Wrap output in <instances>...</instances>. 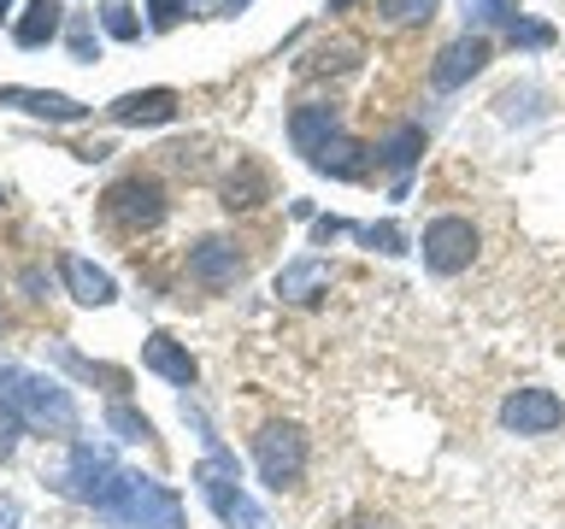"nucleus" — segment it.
<instances>
[{"label": "nucleus", "mask_w": 565, "mask_h": 529, "mask_svg": "<svg viewBox=\"0 0 565 529\" xmlns=\"http://www.w3.org/2000/svg\"><path fill=\"white\" fill-rule=\"evenodd\" d=\"M289 141H295V153H307V165L312 171H324V176H360L365 171V148L342 130V118H335V106H295L289 112Z\"/></svg>", "instance_id": "2"}, {"label": "nucleus", "mask_w": 565, "mask_h": 529, "mask_svg": "<svg viewBox=\"0 0 565 529\" xmlns=\"http://www.w3.org/2000/svg\"><path fill=\"white\" fill-rule=\"evenodd\" d=\"M483 65H489V35H459V42H448V47L436 53L430 88H459L466 77H477Z\"/></svg>", "instance_id": "11"}, {"label": "nucleus", "mask_w": 565, "mask_h": 529, "mask_svg": "<svg viewBox=\"0 0 565 529\" xmlns=\"http://www.w3.org/2000/svg\"><path fill=\"white\" fill-rule=\"evenodd\" d=\"M113 123H171L177 118V88H136V95H118L106 106Z\"/></svg>", "instance_id": "14"}, {"label": "nucleus", "mask_w": 565, "mask_h": 529, "mask_svg": "<svg viewBox=\"0 0 565 529\" xmlns=\"http://www.w3.org/2000/svg\"><path fill=\"white\" fill-rule=\"evenodd\" d=\"M418 253H424V271L459 277L477 259V224L471 218H430L418 236Z\"/></svg>", "instance_id": "7"}, {"label": "nucleus", "mask_w": 565, "mask_h": 529, "mask_svg": "<svg viewBox=\"0 0 565 529\" xmlns=\"http://www.w3.org/2000/svg\"><path fill=\"white\" fill-rule=\"evenodd\" d=\"M60 277H65L71 300H83V306H113V300H118V282L106 277L100 264H88L83 253H65L60 259Z\"/></svg>", "instance_id": "15"}, {"label": "nucleus", "mask_w": 565, "mask_h": 529, "mask_svg": "<svg viewBox=\"0 0 565 529\" xmlns=\"http://www.w3.org/2000/svg\"><path fill=\"white\" fill-rule=\"evenodd\" d=\"M53 353H60V359H65L71 370H77V377H95V382H106V388H130V377H124V370H113V365H95V359H77V353H71L65 342L53 347Z\"/></svg>", "instance_id": "20"}, {"label": "nucleus", "mask_w": 565, "mask_h": 529, "mask_svg": "<svg viewBox=\"0 0 565 529\" xmlns=\"http://www.w3.org/2000/svg\"><path fill=\"white\" fill-rule=\"evenodd\" d=\"M7 12H12V0H0V18H7Z\"/></svg>", "instance_id": "32"}, {"label": "nucleus", "mask_w": 565, "mask_h": 529, "mask_svg": "<svg viewBox=\"0 0 565 529\" xmlns=\"http://www.w3.org/2000/svg\"><path fill=\"white\" fill-rule=\"evenodd\" d=\"M348 7H360V0H330V12H348Z\"/></svg>", "instance_id": "31"}, {"label": "nucleus", "mask_w": 565, "mask_h": 529, "mask_svg": "<svg viewBox=\"0 0 565 529\" xmlns=\"http://www.w3.org/2000/svg\"><path fill=\"white\" fill-rule=\"evenodd\" d=\"M254 194H265V171L242 165V183H236V176H230V183H224V206H230V212H236V206H259Z\"/></svg>", "instance_id": "21"}, {"label": "nucleus", "mask_w": 565, "mask_h": 529, "mask_svg": "<svg viewBox=\"0 0 565 529\" xmlns=\"http://www.w3.org/2000/svg\"><path fill=\"white\" fill-rule=\"evenodd\" d=\"M0 406L18 412L30 430H53V435H71L77 430V400H71L65 382L42 377V370H24V365H0Z\"/></svg>", "instance_id": "3"}, {"label": "nucleus", "mask_w": 565, "mask_h": 529, "mask_svg": "<svg viewBox=\"0 0 565 529\" xmlns=\"http://www.w3.org/2000/svg\"><path fill=\"white\" fill-rule=\"evenodd\" d=\"M307 453L312 447H307V430H300V423H265V430L254 435V465L277 494L307 476Z\"/></svg>", "instance_id": "6"}, {"label": "nucleus", "mask_w": 565, "mask_h": 529, "mask_svg": "<svg viewBox=\"0 0 565 529\" xmlns=\"http://www.w3.org/2000/svg\"><path fill=\"white\" fill-rule=\"evenodd\" d=\"M377 12L388 18V24H413V18H430L436 12V0H383Z\"/></svg>", "instance_id": "24"}, {"label": "nucleus", "mask_w": 565, "mask_h": 529, "mask_svg": "<svg viewBox=\"0 0 565 529\" xmlns=\"http://www.w3.org/2000/svg\"><path fill=\"white\" fill-rule=\"evenodd\" d=\"M247 277V253L230 236H201L189 247V282H201L206 294H230Z\"/></svg>", "instance_id": "8"}, {"label": "nucleus", "mask_w": 565, "mask_h": 529, "mask_svg": "<svg viewBox=\"0 0 565 529\" xmlns=\"http://www.w3.org/2000/svg\"><path fill=\"white\" fill-rule=\"evenodd\" d=\"M60 24H65V7H60V0H30L24 18L12 24V42H18V47H47L53 35H60Z\"/></svg>", "instance_id": "16"}, {"label": "nucleus", "mask_w": 565, "mask_h": 529, "mask_svg": "<svg viewBox=\"0 0 565 529\" xmlns=\"http://www.w3.org/2000/svg\"><path fill=\"white\" fill-rule=\"evenodd\" d=\"M71 53H77L83 65H95V30H88L83 18H77V24H71Z\"/></svg>", "instance_id": "28"}, {"label": "nucleus", "mask_w": 565, "mask_h": 529, "mask_svg": "<svg viewBox=\"0 0 565 529\" xmlns=\"http://www.w3.org/2000/svg\"><path fill=\"white\" fill-rule=\"evenodd\" d=\"M183 12H189L183 0H148V18H153V30H171Z\"/></svg>", "instance_id": "27"}, {"label": "nucleus", "mask_w": 565, "mask_h": 529, "mask_svg": "<svg viewBox=\"0 0 565 529\" xmlns=\"http://www.w3.org/2000/svg\"><path fill=\"white\" fill-rule=\"evenodd\" d=\"M12 523H18V506H12V500H0V529H12Z\"/></svg>", "instance_id": "30"}, {"label": "nucleus", "mask_w": 565, "mask_h": 529, "mask_svg": "<svg viewBox=\"0 0 565 529\" xmlns=\"http://www.w3.org/2000/svg\"><path fill=\"white\" fill-rule=\"evenodd\" d=\"M507 35H512L519 47H547V42H554V30H547V24H524V18H519V24H512Z\"/></svg>", "instance_id": "26"}, {"label": "nucleus", "mask_w": 565, "mask_h": 529, "mask_svg": "<svg viewBox=\"0 0 565 529\" xmlns=\"http://www.w3.org/2000/svg\"><path fill=\"white\" fill-rule=\"evenodd\" d=\"M100 30H106V35H118V42H136V35H141L136 12L124 7V0H113V7H100Z\"/></svg>", "instance_id": "23"}, {"label": "nucleus", "mask_w": 565, "mask_h": 529, "mask_svg": "<svg viewBox=\"0 0 565 529\" xmlns=\"http://www.w3.org/2000/svg\"><path fill=\"white\" fill-rule=\"evenodd\" d=\"M0 106H18V112H30V118H53V123H77V118L88 112L83 100L60 95V88H0Z\"/></svg>", "instance_id": "13"}, {"label": "nucleus", "mask_w": 565, "mask_h": 529, "mask_svg": "<svg viewBox=\"0 0 565 529\" xmlns=\"http://www.w3.org/2000/svg\"><path fill=\"white\" fill-rule=\"evenodd\" d=\"M166 212H171V201H166V183L159 176H118L113 188L100 194V218L113 224V229H124V236H141V229H159L166 224Z\"/></svg>", "instance_id": "5"}, {"label": "nucleus", "mask_w": 565, "mask_h": 529, "mask_svg": "<svg viewBox=\"0 0 565 529\" xmlns=\"http://www.w3.org/2000/svg\"><path fill=\"white\" fill-rule=\"evenodd\" d=\"M194 488H201V500L218 511V523L230 529H271V518L254 506V494L242 488V476H236V458H230L218 441L206 447V458L194 465Z\"/></svg>", "instance_id": "4"}, {"label": "nucleus", "mask_w": 565, "mask_h": 529, "mask_svg": "<svg viewBox=\"0 0 565 529\" xmlns=\"http://www.w3.org/2000/svg\"><path fill=\"white\" fill-rule=\"evenodd\" d=\"M365 236V247H377V253H406V236L395 224H371V229H360Z\"/></svg>", "instance_id": "25"}, {"label": "nucleus", "mask_w": 565, "mask_h": 529, "mask_svg": "<svg viewBox=\"0 0 565 529\" xmlns=\"http://www.w3.org/2000/svg\"><path fill=\"white\" fill-rule=\"evenodd\" d=\"M141 365L153 370V377H166L177 388H194V377H201V365H194V353L177 342L171 330H153L148 342H141Z\"/></svg>", "instance_id": "10"}, {"label": "nucleus", "mask_w": 565, "mask_h": 529, "mask_svg": "<svg viewBox=\"0 0 565 529\" xmlns=\"http://www.w3.org/2000/svg\"><path fill=\"white\" fill-rule=\"evenodd\" d=\"M471 24H519V0H466Z\"/></svg>", "instance_id": "22"}, {"label": "nucleus", "mask_w": 565, "mask_h": 529, "mask_svg": "<svg viewBox=\"0 0 565 529\" xmlns=\"http://www.w3.org/2000/svg\"><path fill=\"white\" fill-rule=\"evenodd\" d=\"M360 60H365L360 35H324V42L307 47V60H300L295 71L300 77H348V71H360Z\"/></svg>", "instance_id": "12"}, {"label": "nucleus", "mask_w": 565, "mask_h": 529, "mask_svg": "<svg viewBox=\"0 0 565 529\" xmlns=\"http://www.w3.org/2000/svg\"><path fill=\"white\" fill-rule=\"evenodd\" d=\"M418 153H424V130H418V123H406V130H395V136L383 141V153H377V159H383L388 171H406Z\"/></svg>", "instance_id": "18"}, {"label": "nucleus", "mask_w": 565, "mask_h": 529, "mask_svg": "<svg viewBox=\"0 0 565 529\" xmlns=\"http://www.w3.org/2000/svg\"><path fill=\"white\" fill-rule=\"evenodd\" d=\"M106 430H113L118 441H148V435H153V423L141 418L130 400H113V406H106Z\"/></svg>", "instance_id": "19"}, {"label": "nucleus", "mask_w": 565, "mask_h": 529, "mask_svg": "<svg viewBox=\"0 0 565 529\" xmlns=\"http://www.w3.org/2000/svg\"><path fill=\"white\" fill-rule=\"evenodd\" d=\"M18 412H7V406H0V458H12V447H18Z\"/></svg>", "instance_id": "29"}, {"label": "nucleus", "mask_w": 565, "mask_h": 529, "mask_svg": "<svg viewBox=\"0 0 565 529\" xmlns=\"http://www.w3.org/2000/svg\"><path fill=\"white\" fill-rule=\"evenodd\" d=\"M53 488L77 506H95L100 518H113L118 529H183V500H177L166 483H153V476L118 465L106 447H95V441H77V447H71L65 471L53 476Z\"/></svg>", "instance_id": "1"}, {"label": "nucleus", "mask_w": 565, "mask_h": 529, "mask_svg": "<svg viewBox=\"0 0 565 529\" xmlns=\"http://www.w3.org/2000/svg\"><path fill=\"white\" fill-rule=\"evenodd\" d=\"M501 423L512 435H554L565 423V400L554 388H512L501 400Z\"/></svg>", "instance_id": "9"}, {"label": "nucleus", "mask_w": 565, "mask_h": 529, "mask_svg": "<svg viewBox=\"0 0 565 529\" xmlns=\"http://www.w3.org/2000/svg\"><path fill=\"white\" fill-rule=\"evenodd\" d=\"M330 289V264L324 259H289L277 271V294L282 300H318Z\"/></svg>", "instance_id": "17"}]
</instances>
